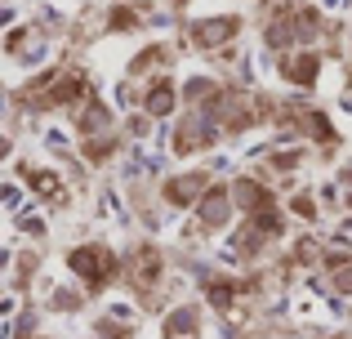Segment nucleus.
Returning <instances> with one entry per match:
<instances>
[{"label":"nucleus","instance_id":"obj_2","mask_svg":"<svg viewBox=\"0 0 352 339\" xmlns=\"http://www.w3.org/2000/svg\"><path fill=\"white\" fill-rule=\"evenodd\" d=\"M201 188H206V174H183V179L165 183V197H170L174 206H192V201L201 197Z\"/></svg>","mask_w":352,"mask_h":339},{"label":"nucleus","instance_id":"obj_5","mask_svg":"<svg viewBox=\"0 0 352 339\" xmlns=\"http://www.w3.org/2000/svg\"><path fill=\"white\" fill-rule=\"evenodd\" d=\"M156 272H161V259H156V250H138V268H134V281L138 286H152Z\"/></svg>","mask_w":352,"mask_h":339},{"label":"nucleus","instance_id":"obj_4","mask_svg":"<svg viewBox=\"0 0 352 339\" xmlns=\"http://www.w3.org/2000/svg\"><path fill=\"white\" fill-rule=\"evenodd\" d=\"M170 107H174V85H170V80H156L152 94H147V112H152V116H165Z\"/></svg>","mask_w":352,"mask_h":339},{"label":"nucleus","instance_id":"obj_6","mask_svg":"<svg viewBox=\"0 0 352 339\" xmlns=\"http://www.w3.org/2000/svg\"><path fill=\"white\" fill-rule=\"evenodd\" d=\"M223 215H228L223 188H210V197H206V228H210V223H223Z\"/></svg>","mask_w":352,"mask_h":339},{"label":"nucleus","instance_id":"obj_3","mask_svg":"<svg viewBox=\"0 0 352 339\" xmlns=\"http://www.w3.org/2000/svg\"><path fill=\"white\" fill-rule=\"evenodd\" d=\"M236 18H219V23H201L197 27V41L201 45H206V50H210V45H223L228 41V36H236Z\"/></svg>","mask_w":352,"mask_h":339},{"label":"nucleus","instance_id":"obj_7","mask_svg":"<svg viewBox=\"0 0 352 339\" xmlns=\"http://www.w3.org/2000/svg\"><path fill=\"white\" fill-rule=\"evenodd\" d=\"M317 63H321L317 54H303V58L294 63V72H290V76L299 80V85H312V76H317Z\"/></svg>","mask_w":352,"mask_h":339},{"label":"nucleus","instance_id":"obj_1","mask_svg":"<svg viewBox=\"0 0 352 339\" xmlns=\"http://www.w3.org/2000/svg\"><path fill=\"white\" fill-rule=\"evenodd\" d=\"M72 272H80V277L98 290L116 277V254L103 250V245H80V250H72Z\"/></svg>","mask_w":352,"mask_h":339}]
</instances>
